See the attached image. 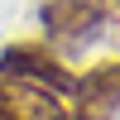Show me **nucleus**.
<instances>
[{
  "label": "nucleus",
  "mask_w": 120,
  "mask_h": 120,
  "mask_svg": "<svg viewBox=\"0 0 120 120\" xmlns=\"http://www.w3.org/2000/svg\"><path fill=\"white\" fill-rule=\"evenodd\" d=\"M0 77H19V82H34L43 86V91L63 96L77 86V77L67 72L63 63H58V53L48 43H38V38H24V43H10L5 53H0Z\"/></svg>",
  "instance_id": "f257e3e1"
},
{
  "label": "nucleus",
  "mask_w": 120,
  "mask_h": 120,
  "mask_svg": "<svg viewBox=\"0 0 120 120\" xmlns=\"http://www.w3.org/2000/svg\"><path fill=\"white\" fill-rule=\"evenodd\" d=\"M0 120H67L53 91L19 77H0Z\"/></svg>",
  "instance_id": "f03ea898"
},
{
  "label": "nucleus",
  "mask_w": 120,
  "mask_h": 120,
  "mask_svg": "<svg viewBox=\"0 0 120 120\" xmlns=\"http://www.w3.org/2000/svg\"><path fill=\"white\" fill-rule=\"evenodd\" d=\"M77 96V115L72 120H111L120 111V63H101L91 67V77L72 86Z\"/></svg>",
  "instance_id": "7ed1b4c3"
},
{
  "label": "nucleus",
  "mask_w": 120,
  "mask_h": 120,
  "mask_svg": "<svg viewBox=\"0 0 120 120\" xmlns=\"http://www.w3.org/2000/svg\"><path fill=\"white\" fill-rule=\"evenodd\" d=\"M101 5L96 0H48L43 5V24L58 38H91L101 29Z\"/></svg>",
  "instance_id": "20e7f679"
},
{
  "label": "nucleus",
  "mask_w": 120,
  "mask_h": 120,
  "mask_svg": "<svg viewBox=\"0 0 120 120\" xmlns=\"http://www.w3.org/2000/svg\"><path fill=\"white\" fill-rule=\"evenodd\" d=\"M96 5H101V15H111L115 24H120V0H96Z\"/></svg>",
  "instance_id": "39448f33"
}]
</instances>
